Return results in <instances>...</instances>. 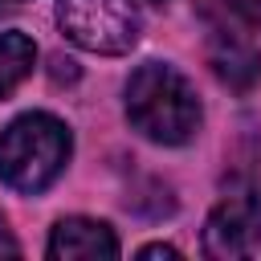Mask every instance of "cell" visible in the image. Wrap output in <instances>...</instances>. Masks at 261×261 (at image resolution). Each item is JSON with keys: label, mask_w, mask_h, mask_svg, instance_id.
<instances>
[{"label": "cell", "mask_w": 261, "mask_h": 261, "mask_svg": "<svg viewBox=\"0 0 261 261\" xmlns=\"http://www.w3.org/2000/svg\"><path fill=\"white\" fill-rule=\"evenodd\" d=\"M57 20L73 45L106 57L126 53L143 24L135 0H57Z\"/></svg>", "instance_id": "cell-3"}, {"label": "cell", "mask_w": 261, "mask_h": 261, "mask_svg": "<svg viewBox=\"0 0 261 261\" xmlns=\"http://www.w3.org/2000/svg\"><path fill=\"white\" fill-rule=\"evenodd\" d=\"M241 20H249L253 29H261V0H224Z\"/></svg>", "instance_id": "cell-8"}, {"label": "cell", "mask_w": 261, "mask_h": 261, "mask_svg": "<svg viewBox=\"0 0 261 261\" xmlns=\"http://www.w3.org/2000/svg\"><path fill=\"white\" fill-rule=\"evenodd\" d=\"M139 257H163V261H175L179 249H171V245H147V249H139Z\"/></svg>", "instance_id": "cell-10"}, {"label": "cell", "mask_w": 261, "mask_h": 261, "mask_svg": "<svg viewBox=\"0 0 261 261\" xmlns=\"http://www.w3.org/2000/svg\"><path fill=\"white\" fill-rule=\"evenodd\" d=\"M69 126L45 110L20 114L0 130V179L24 196L45 192L69 163Z\"/></svg>", "instance_id": "cell-2"}, {"label": "cell", "mask_w": 261, "mask_h": 261, "mask_svg": "<svg viewBox=\"0 0 261 261\" xmlns=\"http://www.w3.org/2000/svg\"><path fill=\"white\" fill-rule=\"evenodd\" d=\"M261 249V184H237L204 220V253L237 261Z\"/></svg>", "instance_id": "cell-4"}, {"label": "cell", "mask_w": 261, "mask_h": 261, "mask_svg": "<svg viewBox=\"0 0 261 261\" xmlns=\"http://www.w3.org/2000/svg\"><path fill=\"white\" fill-rule=\"evenodd\" d=\"M155 4H163V0H155Z\"/></svg>", "instance_id": "cell-12"}, {"label": "cell", "mask_w": 261, "mask_h": 261, "mask_svg": "<svg viewBox=\"0 0 261 261\" xmlns=\"http://www.w3.org/2000/svg\"><path fill=\"white\" fill-rule=\"evenodd\" d=\"M37 61V45L24 33H0V98H8Z\"/></svg>", "instance_id": "cell-7"}, {"label": "cell", "mask_w": 261, "mask_h": 261, "mask_svg": "<svg viewBox=\"0 0 261 261\" xmlns=\"http://www.w3.org/2000/svg\"><path fill=\"white\" fill-rule=\"evenodd\" d=\"M53 261H98V257H118V237L110 224L90 220V216H65L53 224L49 249Z\"/></svg>", "instance_id": "cell-6"}, {"label": "cell", "mask_w": 261, "mask_h": 261, "mask_svg": "<svg viewBox=\"0 0 261 261\" xmlns=\"http://www.w3.org/2000/svg\"><path fill=\"white\" fill-rule=\"evenodd\" d=\"M126 118L151 143L179 147L200 130V98L179 69L147 61L126 82Z\"/></svg>", "instance_id": "cell-1"}, {"label": "cell", "mask_w": 261, "mask_h": 261, "mask_svg": "<svg viewBox=\"0 0 261 261\" xmlns=\"http://www.w3.org/2000/svg\"><path fill=\"white\" fill-rule=\"evenodd\" d=\"M53 77H57V82H61V77H65V82H73V77H77L73 61H69V57H57V61H53Z\"/></svg>", "instance_id": "cell-11"}, {"label": "cell", "mask_w": 261, "mask_h": 261, "mask_svg": "<svg viewBox=\"0 0 261 261\" xmlns=\"http://www.w3.org/2000/svg\"><path fill=\"white\" fill-rule=\"evenodd\" d=\"M0 257H20V241L12 237V228H8L4 216H0Z\"/></svg>", "instance_id": "cell-9"}, {"label": "cell", "mask_w": 261, "mask_h": 261, "mask_svg": "<svg viewBox=\"0 0 261 261\" xmlns=\"http://www.w3.org/2000/svg\"><path fill=\"white\" fill-rule=\"evenodd\" d=\"M208 65L237 94H245L261 82V53L253 49L249 37H241L237 29H228L220 20H208Z\"/></svg>", "instance_id": "cell-5"}]
</instances>
